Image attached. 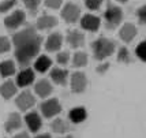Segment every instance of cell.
<instances>
[{
  "label": "cell",
  "instance_id": "6da1fadb",
  "mask_svg": "<svg viewBox=\"0 0 146 138\" xmlns=\"http://www.w3.org/2000/svg\"><path fill=\"white\" fill-rule=\"evenodd\" d=\"M41 44L42 37L33 26H26L25 29L14 34L13 45L15 47V59L22 67H27L33 62V59L38 56Z\"/></svg>",
  "mask_w": 146,
  "mask_h": 138
},
{
  "label": "cell",
  "instance_id": "7a4b0ae2",
  "mask_svg": "<svg viewBox=\"0 0 146 138\" xmlns=\"http://www.w3.org/2000/svg\"><path fill=\"white\" fill-rule=\"evenodd\" d=\"M92 51L96 60L102 62L107 57L113 55V52L116 51V44L113 40H109L107 37H98L92 43Z\"/></svg>",
  "mask_w": 146,
  "mask_h": 138
},
{
  "label": "cell",
  "instance_id": "3957f363",
  "mask_svg": "<svg viewBox=\"0 0 146 138\" xmlns=\"http://www.w3.org/2000/svg\"><path fill=\"white\" fill-rule=\"evenodd\" d=\"M123 21V10L120 7L115 6L113 3H107V10L104 11V22L108 30H113Z\"/></svg>",
  "mask_w": 146,
  "mask_h": 138
},
{
  "label": "cell",
  "instance_id": "277c9868",
  "mask_svg": "<svg viewBox=\"0 0 146 138\" xmlns=\"http://www.w3.org/2000/svg\"><path fill=\"white\" fill-rule=\"evenodd\" d=\"M60 15H62V18L64 19L66 23H70V25L76 23V22L81 19V7L76 6L75 3L68 1V3H66L64 7L62 8Z\"/></svg>",
  "mask_w": 146,
  "mask_h": 138
},
{
  "label": "cell",
  "instance_id": "5b68a950",
  "mask_svg": "<svg viewBox=\"0 0 146 138\" xmlns=\"http://www.w3.org/2000/svg\"><path fill=\"white\" fill-rule=\"evenodd\" d=\"M40 111L44 118L49 119V118H53L62 112V105L57 99H48L40 104Z\"/></svg>",
  "mask_w": 146,
  "mask_h": 138
},
{
  "label": "cell",
  "instance_id": "8992f818",
  "mask_svg": "<svg viewBox=\"0 0 146 138\" xmlns=\"http://www.w3.org/2000/svg\"><path fill=\"white\" fill-rule=\"evenodd\" d=\"M26 21V14L22 10H15L10 15H7L4 18V26L8 30H17L21 26L25 23Z\"/></svg>",
  "mask_w": 146,
  "mask_h": 138
},
{
  "label": "cell",
  "instance_id": "52a82bcc",
  "mask_svg": "<svg viewBox=\"0 0 146 138\" xmlns=\"http://www.w3.org/2000/svg\"><path fill=\"white\" fill-rule=\"evenodd\" d=\"M88 86V78L82 71H75L74 74H71L70 79V88L72 93H83Z\"/></svg>",
  "mask_w": 146,
  "mask_h": 138
},
{
  "label": "cell",
  "instance_id": "ba28073f",
  "mask_svg": "<svg viewBox=\"0 0 146 138\" xmlns=\"http://www.w3.org/2000/svg\"><path fill=\"white\" fill-rule=\"evenodd\" d=\"M15 104H17V107H18L22 112H26V111H29V109L36 104V99H34V96H33L32 92L25 90V92H22V93H19L18 96H17Z\"/></svg>",
  "mask_w": 146,
  "mask_h": 138
},
{
  "label": "cell",
  "instance_id": "9c48e42d",
  "mask_svg": "<svg viewBox=\"0 0 146 138\" xmlns=\"http://www.w3.org/2000/svg\"><path fill=\"white\" fill-rule=\"evenodd\" d=\"M79 22H81V27L83 30L92 31V33L97 31L101 26V19L93 15V14H85L82 18L79 19Z\"/></svg>",
  "mask_w": 146,
  "mask_h": 138
},
{
  "label": "cell",
  "instance_id": "30bf717a",
  "mask_svg": "<svg viewBox=\"0 0 146 138\" xmlns=\"http://www.w3.org/2000/svg\"><path fill=\"white\" fill-rule=\"evenodd\" d=\"M66 41H67V44L70 45L71 48H74V49L82 48L83 45H85V34H83L81 30L70 29V30L67 31Z\"/></svg>",
  "mask_w": 146,
  "mask_h": 138
},
{
  "label": "cell",
  "instance_id": "8fae6325",
  "mask_svg": "<svg viewBox=\"0 0 146 138\" xmlns=\"http://www.w3.org/2000/svg\"><path fill=\"white\" fill-rule=\"evenodd\" d=\"M34 78H36L34 71L32 69H29V67H26V69L21 70L19 74H17L15 83H17L18 88H27L34 82Z\"/></svg>",
  "mask_w": 146,
  "mask_h": 138
},
{
  "label": "cell",
  "instance_id": "7c38bea8",
  "mask_svg": "<svg viewBox=\"0 0 146 138\" xmlns=\"http://www.w3.org/2000/svg\"><path fill=\"white\" fill-rule=\"evenodd\" d=\"M63 36H62V33H59V31H55V33H51L48 38H46V41H45V49L48 51V52H57V51H60L62 48V45H63Z\"/></svg>",
  "mask_w": 146,
  "mask_h": 138
},
{
  "label": "cell",
  "instance_id": "4fadbf2b",
  "mask_svg": "<svg viewBox=\"0 0 146 138\" xmlns=\"http://www.w3.org/2000/svg\"><path fill=\"white\" fill-rule=\"evenodd\" d=\"M137 33H138V30H137L135 25L127 22V23H124V25L120 27V30H119V37H120L121 41H124L126 44H128V43H131L134 38L137 37Z\"/></svg>",
  "mask_w": 146,
  "mask_h": 138
},
{
  "label": "cell",
  "instance_id": "5bb4252c",
  "mask_svg": "<svg viewBox=\"0 0 146 138\" xmlns=\"http://www.w3.org/2000/svg\"><path fill=\"white\" fill-rule=\"evenodd\" d=\"M57 23H59V21H57L56 17L44 14V15H41V17L37 19L36 27H37L38 30H51L53 27H56Z\"/></svg>",
  "mask_w": 146,
  "mask_h": 138
},
{
  "label": "cell",
  "instance_id": "9a60e30c",
  "mask_svg": "<svg viewBox=\"0 0 146 138\" xmlns=\"http://www.w3.org/2000/svg\"><path fill=\"white\" fill-rule=\"evenodd\" d=\"M19 129H22V118L19 113L11 112L4 123V130H6V133H14Z\"/></svg>",
  "mask_w": 146,
  "mask_h": 138
},
{
  "label": "cell",
  "instance_id": "2e32d148",
  "mask_svg": "<svg viewBox=\"0 0 146 138\" xmlns=\"http://www.w3.org/2000/svg\"><path fill=\"white\" fill-rule=\"evenodd\" d=\"M17 92H18V86L11 79H7L0 85V96L4 100H10L11 97H14L17 94Z\"/></svg>",
  "mask_w": 146,
  "mask_h": 138
},
{
  "label": "cell",
  "instance_id": "e0dca14e",
  "mask_svg": "<svg viewBox=\"0 0 146 138\" xmlns=\"http://www.w3.org/2000/svg\"><path fill=\"white\" fill-rule=\"evenodd\" d=\"M68 75H70V73L67 71V70L64 69H60V67H56V69H52L51 70V79L56 85H60V86H64L67 81H68Z\"/></svg>",
  "mask_w": 146,
  "mask_h": 138
},
{
  "label": "cell",
  "instance_id": "ac0fdd59",
  "mask_svg": "<svg viewBox=\"0 0 146 138\" xmlns=\"http://www.w3.org/2000/svg\"><path fill=\"white\" fill-rule=\"evenodd\" d=\"M52 90H53V88H52L51 82L48 81V79H40L34 85V92L41 99H46L48 96H51Z\"/></svg>",
  "mask_w": 146,
  "mask_h": 138
},
{
  "label": "cell",
  "instance_id": "d6986e66",
  "mask_svg": "<svg viewBox=\"0 0 146 138\" xmlns=\"http://www.w3.org/2000/svg\"><path fill=\"white\" fill-rule=\"evenodd\" d=\"M25 122H26V125H27V127H29V130L32 133H37L41 129V125H42V120L40 118V115L37 112H34V111L26 113Z\"/></svg>",
  "mask_w": 146,
  "mask_h": 138
},
{
  "label": "cell",
  "instance_id": "ffe728a7",
  "mask_svg": "<svg viewBox=\"0 0 146 138\" xmlns=\"http://www.w3.org/2000/svg\"><path fill=\"white\" fill-rule=\"evenodd\" d=\"M86 118H88V111L83 107H75L68 112V119H70V122L74 123V125H78V123L85 122Z\"/></svg>",
  "mask_w": 146,
  "mask_h": 138
},
{
  "label": "cell",
  "instance_id": "44dd1931",
  "mask_svg": "<svg viewBox=\"0 0 146 138\" xmlns=\"http://www.w3.org/2000/svg\"><path fill=\"white\" fill-rule=\"evenodd\" d=\"M51 66H52V60L46 55H40L34 60V70L38 71V73H46L48 70L51 69Z\"/></svg>",
  "mask_w": 146,
  "mask_h": 138
},
{
  "label": "cell",
  "instance_id": "7402d4cb",
  "mask_svg": "<svg viewBox=\"0 0 146 138\" xmlns=\"http://www.w3.org/2000/svg\"><path fill=\"white\" fill-rule=\"evenodd\" d=\"M17 73V67H15V63L13 60H3L0 62V75L3 78H10Z\"/></svg>",
  "mask_w": 146,
  "mask_h": 138
},
{
  "label": "cell",
  "instance_id": "603a6c76",
  "mask_svg": "<svg viewBox=\"0 0 146 138\" xmlns=\"http://www.w3.org/2000/svg\"><path fill=\"white\" fill-rule=\"evenodd\" d=\"M51 129L52 131H55L56 134H66V133H68L71 130L70 125L66 120L62 119V118H56L53 120L51 123Z\"/></svg>",
  "mask_w": 146,
  "mask_h": 138
},
{
  "label": "cell",
  "instance_id": "cb8c5ba5",
  "mask_svg": "<svg viewBox=\"0 0 146 138\" xmlns=\"http://www.w3.org/2000/svg\"><path fill=\"white\" fill-rule=\"evenodd\" d=\"M72 67H75V69H81V67H85L86 64H88V55L82 52V51H79V52H75V55L72 56Z\"/></svg>",
  "mask_w": 146,
  "mask_h": 138
},
{
  "label": "cell",
  "instance_id": "d4e9b609",
  "mask_svg": "<svg viewBox=\"0 0 146 138\" xmlns=\"http://www.w3.org/2000/svg\"><path fill=\"white\" fill-rule=\"evenodd\" d=\"M117 62L123 63V64H130L133 62L131 60V55H130V51L126 47H120L117 51Z\"/></svg>",
  "mask_w": 146,
  "mask_h": 138
},
{
  "label": "cell",
  "instance_id": "484cf974",
  "mask_svg": "<svg viewBox=\"0 0 146 138\" xmlns=\"http://www.w3.org/2000/svg\"><path fill=\"white\" fill-rule=\"evenodd\" d=\"M25 7L27 8V11L32 14V15H36L38 13V8H40V4H41V0H22Z\"/></svg>",
  "mask_w": 146,
  "mask_h": 138
},
{
  "label": "cell",
  "instance_id": "4316f807",
  "mask_svg": "<svg viewBox=\"0 0 146 138\" xmlns=\"http://www.w3.org/2000/svg\"><path fill=\"white\" fill-rule=\"evenodd\" d=\"M18 0H1L0 1V14L8 13L10 10H13L17 6Z\"/></svg>",
  "mask_w": 146,
  "mask_h": 138
},
{
  "label": "cell",
  "instance_id": "83f0119b",
  "mask_svg": "<svg viewBox=\"0 0 146 138\" xmlns=\"http://www.w3.org/2000/svg\"><path fill=\"white\" fill-rule=\"evenodd\" d=\"M135 55H137V57H138L139 60L146 62V40L137 45V48H135Z\"/></svg>",
  "mask_w": 146,
  "mask_h": 138
},
{
  "label": "cell",
  "instance_id": "f1b7e54d",
  "mask_svg": "<svg viewBox=\"0 0 146 138\" xmlns=\"http://www.w3.org/2000/svg\"><path fill=\"white\" fill-rule=\"evenodd\" d=\"M70 62V53L67 51H62V52H57L56 55V63L59 66H66L67 63Z\"/></svg>",
  "mask_w": 146,
  "mask_h": 138
},
{
  "label": "cell",
  "instance_id": "f546056e",
  "mask_svg": "<svg viewBox=\"0 0 146 138\" xmlns=\"http://www.w3.org/2000/svg\"><path fill=\"white\" fill-rule=\"evenodd\" d=\"M102 3H104V0H85V6H86V8L90 10V11L100 10L102 6Z\"/></svg>",
  "mask_w": 146,
  "mask_h": 138
},
{
  "label": "cell",
  "instance_id": "4dcf8cb0",
  "mask_svg": "<svg viewBox=\"0 0 146 138\" xmlns=\"http://www.w3.org/2000/svg\"><path fill=\"white\" fill-rule=\"evenodd\" d=\"M137 19H138V22H139V25L142 26H146V4L143 6H141L138 10H137Z\"/></svg>",
  "mask_w": 146,
  "mask_h": 138
},
{
  "label": "cell",
  "instance_id": "1f68e13d",
  "mask_svg": "<svg viewBox=\"0 0 146 138\" xmlns=\"http://www.w3.org/2000/svg\"><path fill=\"white\" fill-rule=\"evenodd\" d=\"M10 49H11V41L4 36H0V55L7 53Z\"/></svg>",
  "mask_w": 146,
  "mask_h": 138
},
{
  "label": "cell",
  "instance_id": "d6a6232c",
  "mask_svg": "<svg viewBox=\"0 0 146 138\" xmlns=\"http://www.w3.org/2000/svg\"><path fill=\"white\" fill-rule=\"evenodd\" d=\"M63 4V0H45V6L51 10H59Z\"/></svg>",
  "mask_w": 146,
  "mask_h": 138
},
{
  "label": "cell",
  "instance_id": "836d02e7",
  "mask_svg": "<svg viewBox=\"0 0 146 138\" xmlns=\"http://www.w3.org/2000/svg\"><path fill=\"white\" fill-rule=\"evenodd\" d=\"M109 67H111V64L109 63H100L98 66H97V69H96V71L98 73V74H101V75H104L107 71L109 70Z\"/></svg>",
  "mask_w": 146,
  "mask_h": 138
},
{
  "label": "cell",
  "instance_id": "e575fe53",
  "mask_svg": "<svg viewBox=\"0 0 146 138\" xmlns=\"http://www.w3.org/2000/svg\"><path fill=\"white\" fill-rule=\"evenodd\" d=\"M14 138H30V137H29L27 133L22 131V133H19V134H17V135H14Z\"/></svg>",
  "mask_w": 146,
  "mask_h": 138
},
{
  "label": "cell",
  "instance_id": "d590c367",
  "mask_svg": "<svg viewBox=\"0 0 146 138\" xmlns=\"http://www.w3.org/2000/svg\"><path fill=\"white\" fill-rule=\"evenodd\" d=\"M36 138H52L49 134H41V135H37Z\"/></svg>",
  "mask_w": 146,
  "mask_h": 138
},
{
  "label": "cell",
  "instance_id": "8d00e7d4",
  "mask_svg": "<svg viewBox=\"0 0 146 138\" xmlns=\"http://www.w3.org/2000/svg\"><path fill=\"white\" fill-rule=\"evenodd\" d=\"M116 1H119V3H121V4H124V3H127L128 0H116Z\"/></svg>",
  "mask_w": 146,
  "mask_h": 138
},
{
  "label": "cell",
  "instance_id": "74e56055",
  "mask_svg": "<svg viewBox=\"0 0 146 138\" xmlns=\"http://www.w3.org/2000/svg\"><path fill=\"white\" fill-rule=\"evenodd\" d=\"M62 138H72L71 135H67V137H62Z\"/></svg>",
  "mask_w": 146,
  "mask_h": 138
}]
</instances>
